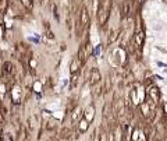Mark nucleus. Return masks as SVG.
I'll return each instance as SVG.
<instances>
[{
  "instance_id": "nucleus-14",
  "label": "nucleus",
  "mask_w": 167,
  "mask_h": 141,
  "mask_svg": "<svg viewBox=\"0 0 167 141\" xmlns=\"http://www.w3.org/2000/svg\"><path fill=\"white\" fill-rule=\"evenodd\" d=\"M114 136H116V137H113L114 140H121V138H123V137H121V126H117V127H116Z\"/></svg>"
},
{
  "instance_id": "nucleus-6",
  "label": "nucleus",
  "mask_w": 167,
  "mask_h": 141,
  "mask_svg": "<svg viewBox=\"0 0 167 141\" xmlns=\"http://www.w3.org/2000/svg\"><path fill=\"white\" fill-rule=\"evenodd\" d=\"M102 81V75H100V71L97 70L96 67H93L89 73V84L91 85H96L97 83Z\"/></svg>"
},
{
  "instance_id": "nucleus-16",
  "label": "nucleus",
  "mask_w": 167,
  "mask_h": 141,
  "mask_svg": "<svg viewBox=\"0 0 167 141\" xmlns=\"http://www.w3.org/2000/svg\"><path fill=\"white\" fill-rule=\"evenodd\" d=\"M29 67L31 68H36V62L34 59H29Z\"/></svg>"
},
{
  "instance_id": "nucleus-13",
  "label": "nucleus",
  "mask_w": 167,
  "mask_h": 141,
  "mask_svg": "<svg viewBox=\"0 0 167 141\" xmlns=\"http://www.w3.org/2000/svg\"><path fill=\"white\" fill-rule=\"evenodd\" d=\"M79 116H81V109H79V106H77L74 110H72V113H71V120H72V123H75L77 120L79 119Z\"/></svg>"
},
{
  "instance_id": "nucleus-2",
  "label": "nucleus",
  "mask_w": 167,
  "mask_h": 141,
  "mask_svg": "<svg viewBox=\"0 0 167 141\" xmlns=\"http://www.w3.org/2000/svg\"><path fill=\"white\" fill-rule=\"evenodd\" d=\"M139 109H141L142 116H144L146 120L152 122V120L154 119V115H156V105H154L153 102H150L148 98H146L145 102L139 103Z\"/></svg>"
},
{
  "instance_id": "nucleus-4",
  "label": "nucleus",
  "mask_w": 167,
  "mask_h": 141,
  "mask_svg": "<svg viewBox=\"0 0 167 141\" xmlns=\"http://www.w3.org/2000/svg\"><path fill=\"white\" fill-rule=\"evenodd\" d=\"M148 99L150 102H153L154 105H157L160 102V91H159V88L156 85H152L148 90Z\"/></svg>"
},
{
  "instance_id": "nucleus-9",
  "label": "nucleus",
  "mask_w": 167,
  "mask_h": 141,
  "mask_svg": "<svg viewBox=\"0 0 167 141\" xmlns=\"http://www.w3.org/2000/svg\"><path fill=\"white\" fill-rule=\"evenodd\" d=\"M3 73L6 75H11L14 73V64L11 62H4L3 63Z\"/></svg>"
},
{
  "instance_id": "nucleus-12",
  "label": "nucleus",
  "mask_w": 167,
  "mask_h": 141,
  "mask_svg": "<svg viewBox=\"0 0 167 141\" xmlns=\"http://www.w3.org/2000/svg\"><path fill=\"white\" fill-rule=\"evenodd\" d=\"M86 49H85V46H81V49L78 50V56L77 57L79 59V62H81V66L85 63V60H86Z\"/></svg>"
},
{
  "instance_id": "nucleus-15",
  "label": "nucleus",
  "mask_w": 167,
  "mask_h": 141,
  "mask_svg": "<svg viewBox=\"0 0 167 141\" xmlns=\"http://www.w3.org/2000/svg\"><path fill=\"white\" fill-rule=\"evenodd\" d=\"M53 15H54L56 20H59V13H57V7L53 6Z\"/></svg>"
},
{
  "instance_id": "nucleus-3",
  "label": "nucleus",
  "mask_w": 167,
  "mask_h": 141,
  "mask_svg": "<svg viewBox=\"0 0 167 141\" xmlns=\"http://www.w3.org/2000/svg\"><path fill=\"white\" fill-rule=\"evenodd\" d=\"M134 45H135V48L138 50H141L142 49V46H144V42H145V32L144 30L139 27L138 30L134 32Z\"/></svg>"
},
{
  "instance_id": "nucleus-1",
  "label": "nucleus",
  "mask_w": 167,
  "mask_h": 141,
  "mask_svg": "<svg viewBox=\"0 0 167 141\" xmlns=\"http://www.w3.org/2000/svg\"><path fill=\"white\" fill-rule=\"evenodd\" d=\"M112 4L113 0H99V7H97V21H99V27H106L110 13H112Z\"/></svg>"
},
{
  "instance_id": "nucleus-10",
  "label": "nucleus",
  "mask_w": 167,
  "mask_h": 141,
  "mask_svg": "<svg viewBox=\"0 0 167 141\" xmlns=\"http://www.w3.org/2000/svg\"><path fill=\"white\" fill-rule=\"evenodd\" d=\"M89 122H86L84 118H81L79 119V123H78V130H79V133H86L88 131V128H89Z\"/></svg>"
},
{
  "instance_id": "nucleus-11",
  "label": "nucleus",
  "mask_w": 167,
  "mask_h": 141,
  "mask_svg": "<svg viewBox=\"0 0 167 141\" xmlns=\"http://www.w3.org/2000/svg\"><path fill=\"white\" fill-rule=\"evenodd\" d=\"M112 113H113V103L112 102H106L104 108H103V118L107 119Z\"/></svg>"
},
{
  "instance_id": "nucleus-5",
  "label": "nucleus",
  "mask_w": 167,
  "mask_h": 141,
  "mask_svg": "<svg viewBox=\"0 0 167 141\" xmlns=\"http://www.w3.org/2000/svg\"><path fill=\"white\" fill-rule=\"evenodd\" d=\"M89 24V13H88V9L85 6H82V9L79 11V27H81V31L84 30Z\"/></svg>"
},
{
  "instance_id": "nucleus-8",
  "label": "nucleus",
  "mask_w": 167,
  "mask_h": 141,
  "mask_svg": "<svg viewBox=\"0 0 167 141\" xmlns=\"http://www.w3.org/2000/svg\"><path fill=\"white\" fill-rule=\"evenodd\" d=\"M79 68H81L79 59L78 57H74V59H72V62H71V64H70V73L71 74H77L79 71Z\"/></svg>"
},
{
  "instance_id": "nucleus-7",
  "label": "nucleus",
  "mask_w": 167,
  "mask_h": 141,
  "mask_svg": "<svg viewBox=\"0 0 167 141\" xmlns=\"http://www.w3.org/2000/svg\"><path fill=\"white\" fill-rule=\"evenodd\" d=\"M82 118L89 123L93 122V119H95V106H93V105H89L86 109H85V112L82 113Z\"/></svg>"
}]
</instances>
